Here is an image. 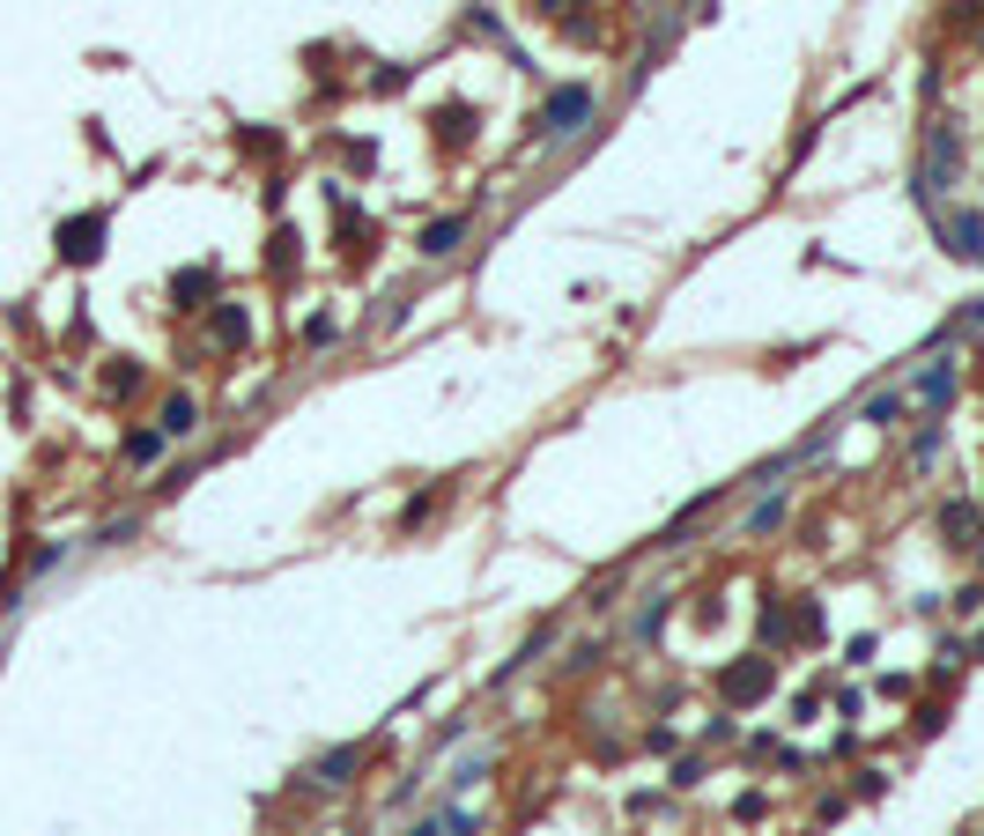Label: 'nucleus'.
Wrapping results in <instances>:
<instances>
[{
    "instance_id": "obj_1",
    "label": "nucleus",
    "mask_w": 984,
    "mask_h": 836,
    "mask_svg": "<svg viewBox=\"0 0 984 836\" xmlns=\"http://www.w3.org/2000/svg\"><path fill=\"white\" fill-rule=\"evenodd\" d=\"M962 156H970V141H962V126L940 112V119H925V148H918V171H911V200L933 215V208H948V186L962 178Z\"/></svg>"
},
{
    "instance_id": "obj_2",
    "label": "nucleus",
    "mask_w": 984,
    "mask_h": 836,
    "mask_svg": "<svg viewBox=\"0 0 984 836\" xmlns=\"http://www.w3.org/2000/svg\"><path fill=\"white\" fill-rule=\"evenodd\" d=\"M592 119H600V89H592V82H556V89L541 97V112H533V134H526V141L570 148Z\"/></svg>"
},
{
    "instance_id": "obj_3",
    "label": "nucleus",
    "mask_w": 984,
    "mask_h": 836,
    "mask_svg": "<svg viewBox=\"0 0 984 836\" xmlns=\"http://www.w3.org/2000/svg\"><path fill=\"white\" fill-rule=\"evenodd\" d=\"M711 681H718V703H726V711H755V703L777 689V659H770V652H748V659H726Z\"/></svg>"
},
{
    "instance_id": "obj_4",
    "label": "nucleus",
    "mask_w": 984,
    "mask_h": 836,
    "mask_svg": "<svg viewBox=\"0 0 984 836\" xmlns=\"http://www.w3.org/2000/svg\"><path fill=\"white\" fill-rule=\"evenodd\" d=\"M933 245L948 252V260H970V267H977L984 260V208L977 200H955V208H933Z\"/></svg>"
},
{
    "instance_id": "obj_5",
    "label": "nucleus",
    "mask_w": 984,
    "mask_h": 836,
    "mask_svg": "<svg viewBox=\"0 0 984 836\" xmlns=\"http://www.w3.org/2000/svg\"><path fill=\"white\" fill-rule=\"evenodd\" d=\"M955 393H962V356H948V348H940L933 363L911 370V408H918L925 422L948 415V408H955ZM918 415H911V422H918Z\"/></svg>"
},
{
    "instance_id": "obj_6",
    "label": "nucleus",
    "mask_w": 984,
    "mask_h": 836,
    "mask_svg": "<svg viewBox=\"0 0 984 836\" xmlns=\"http://www.w3.org/2000/svg\"><path fill=\"white\" fill-rule=\"evenodd\" d=\"M104 237H112V222H104L97 208H82V215H67L60 230H52V245H60V260H67V267H97V260H104Z\"/></svg>"
},
{
    "instance_id": "obj_7",
    "label": "nucleus",
    "mask_w": 984,
    "mask_h": 836,
    "mask_svg": "<svg viewBox=\"0 0 984 836\" xmlns=\"http://www.w3.org/2000/svg\"><path fill=\"white\" fill-rule=\"evenodd\" d=\"M933 533H940V548H955V555H970V548L984 541V504H977V496H940Z\"/></svg>"
},
{
    "instance_id": "obj_8",
    "label": "nucleus",
    "mask_w": 984,
    "mask_h": 836,
    "mask_svg": "<svg viewBox=\"0 0 984 836\" xmlns=\"http://www.w3.org/2000/svg\"><path fill=\"white\" fill-rule=\"evenodd\" d=\"M363 770H370V740H341V748H326V755L304 770V777H311L319 792H348Z\"/></svg>"
},
{
    "instance_id": "obj_9",
    "label": "nucleus",
    "mask_w": 984,
    "mask_h": 836,
    "mask_svg": "<svg viewBox=\"0 0 984 836\" xmlns=\"http://www.w3.org/2000/svg\"><path fill=\"white\" fill-rule=\"evenodd\" d=\"M208 304H222V267H178L171 274V311H208Z\"/></svg>"
},
{
    "instance_id": "obj_10",
    "label": "nucleus",
    "mask_w": 984,
    "mask_h": 836,
    "mask_svg": "<svg viewBox=\"0 0 984 836\" xmlns=\"http://www.w3.org/2000/svg\"><path fill=\"white\" fill-rule=\"evenodd\" d=\"M208 348H222V356H245L252 348V311L245 304H208Z\"/></svg>"
},
{
    "instance_id": "obj_11",
    "label": "nucleus",
    "mask_w": 984,
    "mask_h": 836,
    "mask_svg": "<svg viewBox=\"0 0 984 836\" xmlns=\"http://www.w3.org/2000/svg\"><path fill=\"white\" fill-rule=\"evenodd\" d=\"M755 652H792V600L785 592H763V607H755Z\"/></svg>"
},
{
    "instance_id": "obj_12",
    "label": "nucleus",
    "mask_w": 984,
    "mask_h": 836,
    "mask_svg": "<svg viewBox=\"0 0 984 836\" xmlns=\"http://www.w3.org/2000/svg\"><path fill=\"white\" fill-rule=\"evenodd\" d=\"M674 600H681V592H644V600H637V615H629V629H622V637L637 644V652H644V644H659V629L674 622Z\"/></svg>"
},
{
    "instance_id": "obj_13",
    "label": "nucleus",
    "mask_w": 984,
    "mask_h": 836,
    "mask_svg": "<svg viewBox=\"0 0 984 836\" xmlns=\"http://www.w3.org/2000/svg\"><path fill=\"white\" fill-rule=\"evenodd\" d=\"M474 126H482V112H474L467 97H444L437 112H430V134H437L444 148H467V141H474Z\"/></svg>"
},
{
    "instance_id": "obj_14",
    "label": "nucleus",
    "mask_w": 984,
    "mask_h": 836,
    "mask_svg": "<svg viewBox=\"0 0 984 836\" xmlns=\"http://www.w3.org/2000/svg\"><path fill=\"white\" fill-rule=\"evenodd\" d=\"M785 511H792V489L777 482V489H763L748 511H740V533H748V541H763V533H777V526H785Z\"/></svg>"
},
{
    "instance_id": "obj_15",
    "label": "nucleus",
    "mask_w": 984,
    "mask_h": 836,
    "mask_svg": "<svg viewBox=\"0 0 984 836\" xmlns=\"http://www.w3.org/2000/svg\"><path fill=\"white\" fill-rule=\"evenodd\" d=\"M548 644H556V622H533V629H526V644H518L511 659H504V666H496V674H489V689H511V681H518V674H526V666H533V659H541Z\"/></svg>"
},
{
    "instance_id": "obj_16",
    "label": "nucleus",
    "mask_w": 984,
    "mask_h": 836,
    "mask_svg": "<svg viewBox=\"0 0 984 836\" xmlns=\"http://www.w3.org/2000/svg\"><path fill=\"white\" fill-rule=\"evenodd\" d=\"M156 430H163L171 444L200 437V400H193V393H163V408H156Z\"/></svg>"
},
{
    "instance_id": "obj_17",
    "label": "nucleus",
    "mask_w": 984,
    "mask_h": 836,
    "mask_svg": "<svg viewBox=\"0 0 984 836\" xmlns=\"http://www.w3.org/2000/svg\"><path fill=\"white\" fill-rule=\"evenodd\" d=\"M903 415H911V385H881L859 400V422H874V430H896Z\"/></svg>"
},
{
    "instance_id": "obj_18",
    "label": "nucleus",
    "mask_w": 984,
    "mask_h": 836,
    "mask_svg": "<svg viewBox=\"0 0 984 836\" xmlns=\"http://www.w3.org/2000/svg\"><path fill=\"white\" fill-rule=\"evenodd\" d=\"M792 644L800 652H822L829 644V607L822 600H792Z\"/></svg>"
},
{
    "instance_id": "obj_19",
    "label": "nucleus",
    "mask_w": 984,
    "mask_h": 836,
    "mask_svg": "<svg viewBox=\"0 0 984 836\" xmlns=\"http://www.w3.org/2000/svg\"><path fill=\"white\" fill-rule=\"evenodd\" d=\"M459 245H467V215H437V222H430V230L415 237V252H422V260H452Z\"/></svg>"
},
{
    "instance_id": "obj_20",
    "label": "nucleus",
    "mask_w": 984,
    "mask_h": 836,
    "mask_svg": "<svg viewBox=\"0 0 984 836\" xmlns=\"http://www.w3.org/2000/svg\"><path fill=\"white\" fill-rule=\"evenodd\" d=\"M163 452H171V437H163L156 422H141V430H126V437H119V459H126V467H156Z\"/></svg>"
},
{
    "instance_id": "obj_21",
    "label": "nucleus",
    "mask_w": 984,
    "mask_h": 836,
    "mask_svg": "<svg viewBox=\"0 0 984 836\" xmlns=\"http://www.w3.org/2000/svg\"><path fill=\"white\" fill-rule=\"evenodd\" d=\"M97 385H104V400H134V393H141V385H148V370L134 363V356H112V363H104V378H97Z\"/></svg>"
},
{
    "instance_id": "obj_22",
    "label": "nucleus",
    "mask_w": 984,
    "mask_h": 836,
    "mask_svg": "<svg viewBox=\"0 0 984 836\" xmlns=\"http://www.w3.org/2000/svg\"><path fill=\"white\" fill-rule=\"evenodd\" d=\"M444 496H452V482H430L422 496H408V504H400V518H393V526H400V533H422V526L437 518V504H444Z\"/></svg>"
},
{
    "instance_id": "obj_23",
    "label": "nucleus",
    "mask_w": 984,
    "mask_h": 836,
    "mask_svg": "<svg viewBox=\"0 0 984 836\" xmlns=\"http://www.w3.org/2000/svg\"><path fill=\"white\" fill-rule=\"evenodd\" d=\"M940 452H948V422H925V415H918V430H911V467H918V474L940 467Z\"/></svg>"
},
{
    "instance_id": "obj_24",
    "label": "nucleus",
    "mask_w": 984,
    "mask_h": 836,
    "mask_svg": "<svg viewBox=\"0 0 984 836\" xmlns=\"http://www.w3.org/2000/svg\"><path fill=\"white\" fill-rule=\"evenodd\" d=\"M296 267H304V237L282 222V230H274V245H267V274H274V282H289Z\"/></svg>"
},
{
    "instance_id": "obj_25",
    "label": "nucleus",
    "mask_w": 984,
    "mask_h": 836,
    "mask_svg": "<svg viewBox=\"0 0 984 836\" xmlns=\"http://www.w3.org/2000/svg\"><path fill=\"white\" fill-rule=\"evenodd\" d=\"M489 763H496L489 748H474L467 763H452V777H444V800H467V792L482 785V777H489Z\"/></svg>"
},
{
    "instance_id": "obj_26",
    "label": "nucleus",
    "mask_w": 984,
    "mask_h": 836,
    "mask_svg": "<svg viewBox=\"0 0 984 836\" xmlns=\"http://www.w3.org/2000/svg\"><path fill=\"white\" fill-rule=\"evenodd\" d=\"M703 777H711V755H703V748H689V755H674V763H666V785H674V792H696Z\"/></svg>"
},
{
    "instance_id": "obj_27",
    "label": "nucleus",
    "mask_w": 984,
    "mask_h": 836,
    "mask_svg": "<svg viewBox=\"0 0 984 836\" xmlns=\"http://www.w3.org/2000/svg\"><path fill=\"white\" fill-rule=\"evenodd\" d=\"M437 829H444V836H482V814H474L467 800H459V807L444 800V807H437Z\"/></svg>"
},
{
    "instance_id": "obj_28",
    "label": "nucleus",
    "mask_w": 984,
    "mask_h": 836,
    "mask_svg": "<svg viewBox=\"0 0 984 836\" xmlns=\"http://www.w3.org/2000/svg\"><path fill=\"white\" fill-rule=\"evenodd\" d=\"M341 341V319L334 311H304V348H334Z\"/></svg>"
},
{
    "instance_id": "obj_29",
    "label": "nucleus",
    "mask_w": 984,
    "mask_h": 836,
    "mask_svg": "<svg viewBox=\"0 0 984 836\" xmlns=\"http://www.w3.org/2000/svg\"><path fill=\"white\" fill-rule=\"evenodd\" d=\"M844 814H851V792H822L814 800V829H837Z\"/></svg>"
},
{
    "instance_id": "obj_30",
    "label": "nucleus",
    "mask_w": 984,
    "mask_h": 836,
    "mask_svg": "<svg viewBox=\"0 0 984 836\" xmlns=\"http://www.w3.org/2000/svg\"><path fill=\"white\" fill-rule=\"evenodd\" d=\"M733 733H740V711H711L703 733H696V748H718V740H733Z\"/></svg>"
},
{
    "instance_id": "obj_31",
    "label": "nucleus",
    "mask_w": 984,
    "mask_h": 836,
    "mask_svg": "<svg viewBox=\"0 0 984 836\" xmlns=\"http://www.w3.org/2000/svg\"><path fill=\"white\" fill-rule=\"evenodd\" d=\"M948 607H955L962 622H984V578L977 585H962V592H948Z\"/></svg>"
},
{
    "instance_id": "obj_32",
    "label": "nucleus",
    "mask_w": 984,
    "mask_h": 836,
    "mask_svg": "<svg viewBox=\"0 0 984 836\" xmlns=\"http://www.w3.org/2000/svg\"><path fill=\"white\" fill-rule=\"evenodd\" d=\"M940 726H948V703H918L911 711V740H933Z\"/></svg>"
},
{
    "instance_id": "obj_33",
    "label": "nucleus",
    "mask_w": 984,
    "mask_h": 836,
    "mask_svg": "<svg viewBox=\"0 0 984 836\" xmlns=\"http://www.w3.org/2000/svg\"><path fill=\"white\" fill-rule=\"evenodd\" d=\"M408 311H415V296L400 289V296H378V326L393 334V326H408Z\"/></svg>"
},
{
    "instance_id": "obj_34",
    "label": "nucleus",
    "mask_w": 984,
    "mask_h": 836,
    "mask_svg": "<svg viewBox=\"0 0 984 836\" xmlns=\"http://www.w3.org/2000/svg\"><path fill=\"white\" fill-rule=\"evenodd\" d=\"M134 533H141V518H112V526H97V541L89 548H126Z\"/></svg>"
},
{
    "instance_id": "obj_35",
    "label": "nucleus",
    "mask_w": 984,
    "mask_h": 836,
    "mask_svg": "<svg viewBox=\"0 0 984 836\" xmlns=\"http://www.w3.org/2000/svg\"><path fill=\"white\" fill-rule=\"evenodd\" d=\"M408 82H415V67H400V60L370 74V89H378V97H393V89H408Z\"/></svg>"
},
{
    "instance_id": "obj_36",
    "label": "nucleus",
    "mask_w": 984,
    "mask_h": 836,
    "mask_svg": "<svg viewBox=\"0 0 984 836\" xmlns=\"http://www.w3.org/2000/svg\"><path fill=\"white\" fill-rule=\"evenodd\" d=\"M851 800H888V770H859L851 777Z\"/></svg>"
},
{
    "instance_id": "obj_37",
    "label": "nucleus",
    "mask_w": 984,
    "mask_h": 836,
    "mask_svg": "<svg viewBox=\"0 0 984 836\" xmlns=\"http://www.w3.org/2000/svg\"><path fill=\"white\" fill-rule=\"evenodd\" d=\"M874 652H881V637H874V629H859V637L844 644V666H866V659H874Z\"/></svg>"
},
{
    "instance_id": "obj_38",
    "label": "nucleus",
    "mask_w": 984,
    "mask_h": 836,
    "mask_svg": "<svg viewBox=\"0 0 984 836\" xmlns=\"http://www.w3.org/2000/svg\"><path fill=\"white\" fill-rule=\"evenodd\" d=\"M467 38H504V23H496V8H467Z\"/></svg>"
},
{
    "instance_id": "obj_39",
    "label": "nucleus",
    "mask_w": 984,
    "mask_h": 836,
    "mask_svg": "<svg viewBox=\"0 0 984 836\" xmlns=\"http://www.w3.org/2000/svg\"><path fill=\"white\" fill-rule=\"evenodd\" d=\"M718 622H726V600L703 592V600H696V629H718Z\"/></svg>"
},
{
    "instance_id": "obj_40",
    "label": "nucleus",
    "mask_w": 984,
    "mask_h": 836,
    "mask_svg": "<svg viewBox=\"0 0 984 836\" xmlns=\"http://www.w3.org/2000/svg\"><path fill=\"white\" fill-rule=\"evenodd\" d=\"M644 748H652V755H674L681 733H674V726H644Z\"/></svg>"
},
{
    "instance_id": "obj_41",
    "label": "nucleus",
    "mask_w": 984,
    "mask_h": 836,
    "mask_svg": "<svg viewBox=\"0 0 984 836\" xmlns=\"http://www.w3.org/2000/svg\"><path fill=\"white\" fill-rule=\"evenodd\" d=\"M763 814H770L763 792H740V800H733V822H763Z\"/></svg>"
},
{
    "instance_id": "obj_42",
    "label": "nucleus",
    "mask_w": 984,
    "mask_h": 836,
    "mask_svg": "<svg viewBox=\"0 0 984 836\" xmlns=\"http://www.w3.org/2000/svg\"><path fill=\"white\" fill-rule=\"evenodd\" d=\"M814 718H822V696L800 689V696H792V726H814Z\"/></svg>"
},
{
    "instance_id": "obj_43",
    "label": "nucleus",
    "mask_w": 984,
    "mask_h": 836,
    "mask_svg": "<svg viewBox=\"0 0 984 836\" xmlns=\"http://www.w3.org/2000/svg\"><path fill=\"white\" fill-rule=\"evenodd\" d=\"M341 156H348V171H370V163H378V148L370 141H341Z\"/></svg>"
},
{
    "instance_id": "obj_44",
    "label": "nucleus",
    "mask_w": 984,
    "mask_h": 836,
    "mask_svg": "<svg viewBox=\"0 0 984 836\" xmlns=\"http://www.w3.org/2000/svg\"><path fill=\"white\" fill-rule=\"evenodd\" d=\"M563 666H570V674H592V666H600V644H578V652H563Z\"/></svg>"
},
{
    "instance_id": "obj_45",
    "label": "nucleus",
    "mask_w": 984,
    "mask_h": 836,
    "mask_svg": "<svg viewBox=\"0 0 984 836\" xmlns=\"http://www.w3.org/2000/svg\"><path fill=\"white\" fill-rule=\"evenodd\" d=\"M977 8L984 0H948V23H977Z\"/></svg>"
},
{
    "instance_id": "obj_46",
    "label": "nucleus",
    "mask_w": 984,
    "mask_h": 836,
    "mask_svg": "<svg viewBox=\"0 0 984 836\" xmlns=\"http://www.w3.org/2000/svg\"><path fill=\"white\" fill-rule=\"evenodd\" d=\"M962 652H970V659H984V622L970 629V644H962Z\"/></svg>"
},
{
    "instance_id": "obj_47",
    "label": "nucleus",
    "mask_w": 984,
    "mask_h": 836,
    "mask_svg": "<svg viewBox=\"0 0 984 836\" xmlns=\"http://www.w3.org/2000/svg\"><path fill=\"white\" fill-rule=\"evenodd\" d=\"M408 836H444V829H437V814H430V822H415V829H408Z\"/></svg>"
},
{
    "instance_id": "obj_48",
    "label": "nucleus",
    "mask_w": 984,
    "mask_h": 836,
    "mask_svg": "<svg viewBox=\"0 0 984 836\" xmlns=\"http://www.w3.org/2000/svg\"><path fill=\"white\" fill-rule=\"evenodd\" d=\"M977 52H984V23H977Z\"/></svg>"
},
{
    "instance_id": "obj_49",
    "label": "nucleus",
    "mask_w": 984,
    "mask_h": 836,
    "mask_svg": "<svg viewBox=\"0 0 984 836\" xmlns=\"http://www.w3.org/2000/svg\"><path fill=\"white\" fill-rule=\"evenodd\" d=\"M962 836H977V829H962Z\"/></svg>"
},
{
    "instance_id": "obj_50",
    "label": "nucleus",
    "mask_w": 984,
    "mask_h": 836,
    "mask_svg": "<svg viewBox=\"0 0 984 836\" xmlns=\"http://www.w3.org/2000/svg\"><path fill=\"white\" fill-rule=\"evenodd\" d=\"M807 836H822V829H807Z\"/></svg>"
},
{
    "instance_id": "obj_51",
    "label": "nucleus",
    "mask_w": 984,
    "mask_h": 836,
    "mask_svg": "<svg viewBox=\"0 0 984 836\" xmlns=\"http://www.w3.org/2000/svg\"><path fill=\"white\" fill-rule=\"evenodd\" d=\"M977 504H984V489H977Z\"/></svg>"
}]
</instances>
